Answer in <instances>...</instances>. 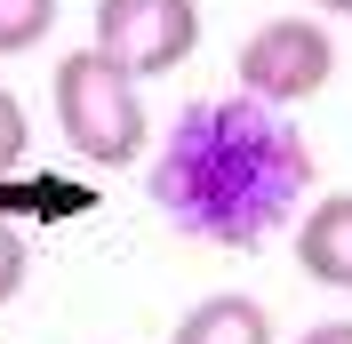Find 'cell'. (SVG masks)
<instances>
[{
	"mask_svg": "<svg viewBox=\"0 0 352 344\" xmlns=\"http://www.w3.org/2000/svg\"><path fill=\"white\" fill-rule=\"evenodd\" d=\"M96 56L129 72V80H160L200 48V0H96Z\"/></svg>",
	"mask_w": 352,
	"mask_h": 344,
	"instance_id": "obj_4",
	"label": "cell"
},
{
	"mask_svg": "<svg viewBox=\"0 0 352 344\" xmlns=\"http://www.w3.org/2000/svg\"><path fill=\"white\" fill-rule=\"evenodd\" d=\"M168 344H272V312L256 297H200Z\"/></svg>",
	"mask_w": 352,
	"mask_h": 344,
	"instance_id": "obj_6",
	"label": "cell"
},
{
	"mask_svg": "<svg viewBox=\"0 0 352 344\" xmlns=\"http://www.w3.org/2000/svg\"><path fill=\"white\" fill-rule=\"evenodd\" d=\"M296 344H352V321H320V328H305Z\"/></svg>",
	"mask_w": 352,
	"mask_h": 344,
	"instance_id": "obj_10",
	"label": "cell"
},
{
	"mask_svg": "<svg viewBox=\"0 0 352 344\" xmlns=\"http://www.w3.org/2000/svg\"><path fill=\"white\" fill-rule=\"evenodd\" d=\"M296 264H305V280L352 297V193H320L305 208V224H296Z\"/></svg>",
	"mask_w": 352,
	"mask_h": 344,
	"instance_id": "obj_5",
	"label": "cell"
},
{
	"mask_svg": "<svg viewBox=\"0 0 352 344\" xmlns=\"http://www.w3.org/2000/svg\"><path fill=\"white\" fill-rule=\"evenodd\" d=\"M312 8H329V17H352V0H312Z\"/></svg>",
	"mask_w": 352,
	"mask_h": 344,
	"instance_id": "obj_11",
	"label": "cell"
},
{
	"mask_svg": "<svg viewBox=\"0 0 352 344\" xmlns=\"http://www.w3.org/2000/svg\"><path fill=\"white\" fill-rule=\"evenodd\" d=\"M329 72H336V41L312 17H264L241 41V96H256V105H272V112L320 96Z\"/></svg>",
	"mask_w": 352,
	"mask_h": 344,
	"instance_id": "obj_3",
	"label": "cell"
},
{
	"mask_svg": "<svg viewBox=\"0 0 352 344\" xmlns=\"http://www.w3.org/2000/svg\"><path fill=\"white\" fill-rule=\"evenodd\" d=\"M24 152H32V120H24V105L0 88V184L24 169Z\"/></svg>",
	"mask_w": 352,
	"mask_h": 344,
	"instance_id": "obj_8",
	"label": "cell"
},
{
	"mask_svg": "<svg viewBox=\"0 0 352 344\" xmlns=\"http://www.w3.org/2000/svg\"><path fill=\"white\" fill-rule=\"evenodd\" d=\"M312 169L320 160L288 112L256 105V96H200L176 112V129L144 160V193L184 240L248 257L280 224H296Z\"/></svg>",
	"mask_w": 352,
	"mask_h": 344,
	"instance_id": "obj_1",
	"label": "cell"
},
{
	"mask_svg": "<svg viewBox=\"0 0 352 344\" xmlns=\"http://www.w3.org/2000/svg\"><path fill=\"white\" fill-rule=\"evenodd\" d=\"M56 24V0H0V56L41 48V32Z\"/></svg>",
	"mask_w": 352,
	"mask_h": 344,
	"instance_id": "obj_7",
	"label": "cell"
},
{
	"mask_svg": "<svg viewBox=\"0 0 352 344\" xmlns=\"http://www.w3.org/2000/svg\"><path fill=\"white\" fill-rule=\"evenodd\" d=\"M48 96H56V129H65V144L80 152L88 169L144 160V144H153V120H144V96H136V80L112 65V56H96V48H72V56H56V80H48Z\"/></svg>",
	"mask_w": 352,
	"mask_h": 344,
	"instance_id": "obj_2",
	"label": "cell"
},
{
	"mask_svg": "<svg viewBox=\"0 0 352 344\" xmlns=\"http://www.w3.org/2000/svg\"><path fill=\"white\" fill-rule=\"evenodd\" d=\"M16 288H24V233L0 216V304L16 297Z\"/></svg>",
	"mask_w": 352,
	"mask_h": 344,
	"instance_id": "obj_9",
	"label": "cell"
}]
</instances>
